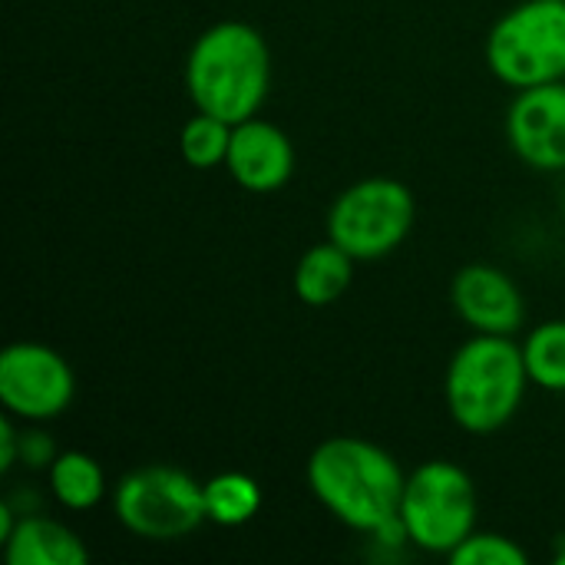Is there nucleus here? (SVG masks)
Wrapping results in <instances>:
<instances>
[{
	"mask_svg": "<svg viewBox=\"0 0 565 565\" xmlns=\"http://www.w3.org/2000/svg\"><path fill=\"white\" fill-rule=\"evenodd\" d=\"M3 559L7 565H86L89 550L70 526L26 513L3 543Z\"/></svg>",
	"mask_w": 565,
	"mask_h": 565,
	"instance_id": "12",
	"label": "nucleus"
},
{
	"mask_svg": "<svg viewBox=\"0 0 565 565\" xmlns=\"http://www.w3.org/2000/svg\"><path fill=\"white\" fill-rule=\"evenodd\" d=\"M530 384L550 394H565V321H543L523 341Z\"/></svg>",
	"mask_w": 565,
	"mask_h": 565,
	"instance_id": "16",
	"label": "nucleus"
},
{
	"mask_svg": "<svg viewBox=\"0 0 565 565\" xmlns=\"http://www.w3.org/2000/svg\"><path fill=\"white\" fill-rule=\"evenodd\" d=\"M228 175L255 195L278 192L295 172V146L285 129L268 119H245L232 126V146L225 159Z\"/></svg>",
	"mask_w": 565,
	"mask_h": 565,
	"instance_id": "11",
	"label": "nucleus"
},
{
	"mask_svg": "<svg viewBox=\"0 0 565 565\" xmlns=\"http://www.w3.org/2000/svg\"><path fill=\"white\" fill-rule=\"evenodd\" d=\"M20 460V430L13 427V417L7 414L0 420V473H10Z\"/></svg>",
	"mask_w": 565,
	"mask_h": 565,
	"instance_id": "20",
	"label": "nucleus"
},
{
	"mask_svg": "<svg viewBox=\"0 0 565 565\" xmlns=\"http://www.w3.org/2000/svg\"><path fill=\"white\" fill-rule=\"evenodd\" d=\"M401 520L417 550L450 556L477 530V487L470 473L450 460H427L404 483Z\"/></svg>",
	"mask_w": 565,
	"mask_h": 565,
	"instance_id": "6",
	"label": "nucleus"
},
{
	"mask_svg": "<svg viewBox=\"0 0 565 565\" xmlns=\"http://www.w3.org/2000/svg\"><path fill=\"white\" fill-rule=\"evenodd\" d=\"M205 490V516L215 526L235 530L245 526L258 516L262 510V487L255 477L238 473V470H225L218 477H212L209 483H202Z\"/></svg>",
	"mask_w": 565,
	"mask_h": 565,
	"instance_id": "15",
	"label": "nucleus"
},
{
	"mask_svg": "<svg viewBox=\"0 0 565 565\" xmlns=\"http://www.w3.org/2000/svg\"><path fill=\"white\" fill-rule=\"evenodd\" d=\"M46 477H50V493L63 510L86 513V510L99 507L106 497V473L83 450L56 454V460L46 467Z\"/></svg>",
	"mask_w": 565,
	"mask_h": 565,
	"instance_id": "14",
	"label": "nucleus"
},
{
	"mask_svg": "<svg viewBox=\"0 0 565 565\" xmlns=\"http://www.w3.org/2000/svg\"><path fill=\"white\" fill-rule=\"evenodd\" d=\"M271 86V50L245 20H222L202 30L185 56V89L199 113L225 122L258 116Z\"/></svg>",
	"mask_w": 565,
	"mask_h": 565,
	"instance_id": "2",
	"label": "nucleus"
},
{
	"mask_svg": "<svg viewBox=\"0 0 565 565\" xmlns=\"http://www.w3.org/2000/svg\"><path fill=\"white\" fill-rule=\"evenodd\" d=\"M490 73L530 89L565 79V0H523L487 33Z\"/></svg>",
	"mask_w": 565,
	"mask_h": 565,
	"instance_id": "4",
	"label": "nucleus"
},
{
	"mask_svg": "<svg viewBox=\"0 0 565 565\" xmlns=\"http://www.w3.org/2000/svg\"><path fill=\"white\" fill-rule=\"evenodd\" d=\"M56 460V444L43 430H26L20 434V463L30 470H43Z\"/></svg>",
	"mask_w": 565,
	"mask_h": 565,
	"instance_id": "19",
	"label": "nucleus"
},
{
	"mask_svg": "<svg viewBox=\"0 0 565 565\" xmlns=\"http://www.w3.org/2000/svg\"><path fill=\"white\" fill-rule=\"evenodd\" d=\"M556 563L565 565V550H559V553H556Z\"/></svg>",
	"mask_w": 565,
	"mask_h": 565,
	"instance_id": "22",
	"label": "nucleus"
},
{
	"mask_svg": "<svg viewBox=\"0 0 565 565\" xmlns=\"http://www.w3.org/2000/svg\"><path fill=\"white\" fill-rule=\"evenodd\" d=\"M17 510H13V503H0V543H7L10 540V533L17 530Z\"/></svg>",
	"mask_w": 565,
	"mask_h": 565,
	"instance_id": "21",
	"label": "nucleus"
},
{
	"mask_svg": "<svg viewBox=\"0 0 565 565\" xmlns=\"http://www.w3.org/2000/svg\"><path fill=\"white\" fill-rule=\"evenodd\" d=\"M450 301L473 334H516L526 321V301L516 281L497 265H467L454 275Z\"/></svg>",
	"mask_w": 565,
	"mask_h": 565,
	"instance_id": "10",
	"label": "nucleus"
},
{
	"mask_svg": "<svg viewBox=\"0 0 565 565\" xmlns=\"http://www.w3.org/2000/svg\"><path fill=\"white\" fill-rule=\"evenodd\" d=\"M417 202L411 189L387 175H371L348 185L328 212V238L354 262L387 258L414 228Z\"/></svg>",
	"mask_w": 565,
	"mask_h": 565,
	"instance_id": "7",
	"label": "nucleus"
},
{
	"mask_svg": "<svg viewBox=\"0 0 565 565\" xmlns=\"http://www.w3.org/2000/svg\"><path fill=\"white\" fill-rule=\"evenodd\" d=\"M563 215H565V192H563Z\"/></svg>",
	"mask_w": 565,
	"mask_h": 565,
	"instance_id": "23",
	"label": "nucleus"
},
{
	"mask_svg": "<svg viewBox=\"0 0 565 565\" xmlns=\"http://www.w3.org/2000/svg\"><path fill=\"white\" fill-rule=\"evenodd\" d=\"M354 281V258L331 238L311 245L295 265V295L308 308L334 305Z\"/></svg>",
	"mask_w": 565,
	"mask_h": 565,
	"instance_id": "13",
	"label": "nucleus"
},
{
	"mask_svg": "<svg viewBox=\"0 0 565 565\" xmlns=\"http://www.w3.org/2000/svg\"><path fill=\"white\" fill-rule=\"evenodd\" d=\"M76 397L73 367L40 341L7 344L0 354V404L13 420L46 424L66 414Z\"/></svg>",
	"mask_w": 565,
	"mask_h": 565,
	"instance_id": "8",
	"label": "nucleus"
},
{
	"mask_svg": "<svg viewBox=\"0 0 565 565\" xmlns=\"http://www.w3.org/2000/svg\"><path fill=\"white\" fill-rule=\"evenodd\" d=\"M530 387L523 348L510 334H473L447 364L444 397L454 424L473 437L503 430Z\"/></svg>",
	"mask_w": 565,
	"mask_h": 565,
	"instance_id": "3",
	"label": "nucleus"
},
{
	"mask_svg": "<svg viewBox=\"0 0 565 565\" xmlns=\"http://www.w3.org/2000/svg\"><path fill=\"white\" fill-rule=\"evenodd\" d=\"M454 565H526V550L500 533H470L450 556Z\"/></svg>",
	"mask_w": 565,
	"mask_h": 565,
	"instance_id": "18",
	"label": "nucleus"
},
{
	"mask_svg": "<svg viewBox=\"0 0 565 565\" xmlns=\"http://www.w3.org/2000/svg\"><path fill=\"white\" fill-rule=\"evenodd\" d=\"M507 139L530 169H565V79L516 93L507 109Z\"/></svg>",
	"mask_w": 565,
	"mask_h": 565,
	"instance_id": "9",
	"label": "nucleus"
},
{
	"mask_svg": "<svg viewBox=\"0 0 565 565\" xmlns=\"http://www.w3.org/2000/svg\"><path fill=\"white\" fill-rule=\"evenodd\" d=\"M228 146H232V122L209 113H195L179 132V152L192 169L225 166Z\"/></svg>",
	"mask_w": 565,
	"mask_h": 565,
	"instance_id": "17",
	"label": "nucleus"
},
{
	"mask_svg": "<svg viewBox=\"0 0 565 565\" xmlns=\"http://www.w3.org/2000/svg\"><path fill=\"white\" fill-rule=\"evenodd\" d=\"M119 526L149 543H175L192 536L205 516V490L179 467H139L113 490Z\"/></svg>",
	"mask_w": 565,
	"mask_h": 565,
	"instance_id": "5",
	"label": "nucleus"
},
{
	"mask_svg": "<svg viewBox=\"0 0 565 565\" xmlns=\"http://www.w3.org/2000/svg\"><path fill=\"white\" fill-rule=\"evenodd\" d=\"M315 500L348 530L374 536L401 516L404 470L377 444L364 437H328L305 467Z\"/></svg>",
	"mask_w": 565,
	"mask_h": 565,
	"instance_id": "1",
	"label": "nucleus"
}]
</instances>
